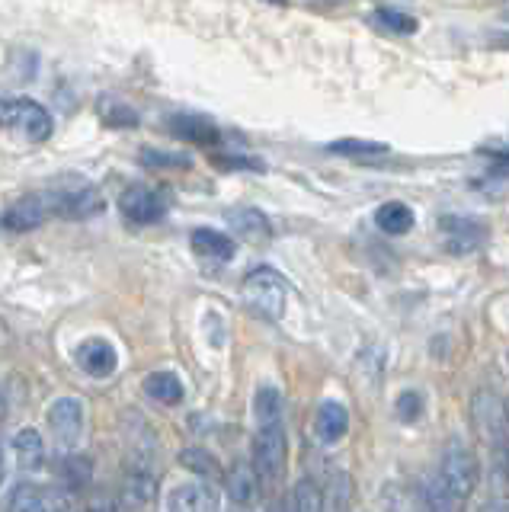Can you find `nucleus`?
Wrapping results in <instances>:
<instances>
[{
	"label": "nucleus",
	"instance_id": "12",
	"mask_svg": "<svg viewBox=\"0 0 509 512\" xmlns=\"http://www.w3.org/2000/svg\"><path fill=\"white\" fill-rule=\"evenodd\" d=\"M52 199H45V196H23L13 202L7 212H4V228L13 231V234H23V231H33L39 228V224L49 218L52 212Z\"/></svg>",
	"mask_w": 509,
	"mask_h": 512
},
{
	"label": "nucleus",
	"instance_id": "2",
	"mask_svg": "<svg viewBox=\"0 0 509 512\" xmlns=\"http://www.w3.org/2000/svg\"><path fill=\"white\" fill-rule=\"evenodd\" d=\"M0 128L26 141H49L55 132L52 112L29 96H7L0 100Z\"/></svg>",
	"mask_w": 509,
	"mask_h": 512
},
{
	"label": "nucleus",
	"instance_id": "21",
	"mask_svg": "<svg viewBox=\"0 0 509 512\" xmlns=\"http://www.w3.org/2000/svg\"><path fill=\"white\" fill-rule=\"evenodd\" d=\"M375 224L385 234H407L413 228V212H410V205L404 202H385V205H378V212H375Z\"/></svg>",
	"mask_w": 509,
	"mask_h": 512
},
{
	"label": "nucleus",
	"instance_id": "28",
	"mask_svg": "<svg viewBox=\"0 0 509 512\" xmlns=\"http://www.w3.org/2000/svg\"><path fill=\"white\" fill-rule=\"evenodd\" d=\"M180 464L186 471H193V474H199V477H209V474H215L218 471V458L212 455V452H205V448H183L180 452Z\"/></svg>",
	"mask_w": 509,
	"mask_h": 512
},
{
	"label": "nucleus",
	"instance_id": "5",
	"mask_svg": "<svg viewBox=\"0 0 509 512\" xmlns=\"http://www.w3.org/2000/svg\"><path fill=\"white\" fill-rule=\"evenodd\" d=\"M84 426H87V413L77 397H58L49 407V432L61 452H74V448L81 445Z\"/></svg>",
	"mask_w": 509,
	"mask_h": 512
},
{
	"label": "nucleus",
	"instance_id": "25",
	"mask_svg": "<svg viewBox=\"0 0 509 512\" xmlns=\"http://www.w3.org/2000/svg\"><path fill=\"white\" fill-rule=\"evenodd\" d=\"M97 112H100L103 125H109V128H135L138 125V112L129 103L116 100V96H103Z\"/></svg>",
	"mask_w": 509,
	"mask_h": 512
},
{
	"label": "nucleus",
	"instance_id": "4",
	"mask_svg": "<svg viewBox=\"0 0 509 512\" xmlns=\"http://www.w3.org/2000/svg\"><path fill=\"white\" fill-rule=\"evenodd\" d=\"M436 477L442 480V487L461 503V500H468V496L477 490V480H481V464H477V458L468 452V448L452 445L449 452L442 455V464H439Z\"/></svg>",
	"mask_w": 509,
	"mask_h": 512
},
{
	"label": "nucleus",
	"instance_id": "37",
	"mask_svg": "<svg viewBox=\"0 0 509 512\" xmlns=\"http://www.w3.org/2000/svg\"><path fill=\"white\" fill-rule=\"evenodd\" d=\"M506 359H509V356H506Z\"/></svg>",
	"mask_w": 509,
	"mask_h": 512
},
{
	"label": "nucleus",
	"instance_id": "19",
	"mask_svg": "<svg viewBox=\"0 0 509 512\" xmlns=\"http://www.w3.org/2000/svg\"><path fill=\"white\" fill-rule=\"evenodd\" d=\"M145 394L154 397L157 404H164V407H177L186 391H183L180 375H173V372H151L145 378Z\"/></svg>",
	"mask_w": 509,
	"mask_h": 512
},
{
	"label": "nucleus",
	"instance_id": "36",
	"mask_svg": "<svg viewBox=\"0 0 509 512\" xmlns=\"http://www.w3.org/2000/svg\"><path fill=\"white\" fill-rule=\"evenodd\" d=\"M503 413H506V423H509V397H506V404H503Z\"/></svg>",
	"mask_w": 509,
	"mask_h": 512
},
{
	"label": "nucleus",
	"instance_id": "29",
	"mask_svg": "<svg viewBox=\"0 0 509 512\" xmlns=\"http://www.w3.org/2000/svg\"><path fill=\"white\" fill-rule=\"evenodd\" d=\"M327 151H333V154H346V157H375V154H388V144L346 138V141H333V144H327Z\"/></svg>",
	"mask_w": 509,
	"mask_h": 512
},
{
	"label": "nucleus",
	"instance_id": "26",
	"mask_svg": "<svg viewBox=\"0 0 509 512\" xmlns=\"http://www.w3.org/2000/svg\"><path fill=\"white\" fill-rule=\"evenodd\" d=\"M327 503H324V490L314 484L311 477L298 480V484L292 487V500H289V509L295 512H321Z\"/></svg>",
	"mask_w": 509,
	"mask_h": 512
},
{
	"label": "nucleus",
	"instance_id": "24",
	"mask_svg": "<svg viewBox=\"0 0 509 512\" xmlns=\"http://www.w3.org/2000/svg\"><path fill=\"white\" fill-rule=\"evenodd\" d=\"M55 474H58L61 484H65L68 493H77V490H81V487L87 484V480H90V461H87V458H74V455L58 458Z\"/></svg>",
	"mask_w": 509,
	"mask_h": 512
},
{
	"label": "nucleus",
	"instance_id": "27",
	"mask_svg": "<svg viewBox=\"0 0 509 512\" xmlns=\"http://www.w3.org/2000/svg\"><path fill=\"white\" fill-rule=\"evenodd\" d=\"M372 23L381 26V29H388V32H397V36H413V32H417V26H420L410 13L391 10V7L375 10V13H372Z\"/></svg>",
	"mask_w": 509,
	"mask_h": 512
},
{
	"label": "nucleus",
	"instance_id": "30",
	"mask_svg": "<svg viewBox=\"0 0 509 512\" xmlns=\"http://www.w3.org/2000/svg\"><path fill=\"white\" fill-rule=\"evenodd\" d=\"M397 420L401 423H417L420 416H423V394L420 391H404L401 397H397Z\"/></svg>",
	"mask_w": 509,
	"mask_h": 512
},
{
	"label": "nucleus",
	"instance_id": "1",
	"mask_svg": "<svg viewBox=\"0 0 509 512\" xmlns=\"http://www.w3.org/2000/svg\"><path fill=\"white\" fill-rule=\"evenodd\" d=\"M285 461H289V439H285L282 423L257 426L250 448V464L260 477V487H279L285 477Z\"/></svg>",
	"mask_w": 509,
	"mask_h": 512
},
{
	"label": "nucleus",
	"instance_id": "22",
	"mask_svg": "<svg viewBox=\"0 0 509 512\" xmlns=\"http://www.w3.org/2000/svg\"><path fill=\"white\" fill-rule=\"evenodd\" d=\"M231 228L250 240H266L273 234V224L260 208H237V212H231Z\"/></svg>",
	"mask_w": 509,
	"mask_h": 512
},
{
	"label": "nucleus",
	"instance_id": "20",
	"mask_svg": "<svg viewBox=\"0 0 509 512\" xmlns=\"http://www.w3.org/2000/svg\"><path fill=\"white\" fill-rule=\"evenodd\" d=\"M157 500V474L148 468H135L125 480V503L129 506H154Z\"/></svg>",
	"mask_w": 509,
	"mask_h": 512
},
{
	"label": "nucleus",
	"instance_id": "8",
	"mask_svg": "<svg viewBox=\"0 0 509 512\" xmlns=\"http://www.w3.org/2000/svg\"><path fill=\"white\" fill-rule=\"evenodd\" d=\"M10 512H49V509H68L74 506L68 496H58V490H42L36 484H13L7 493V503Z\"/></svg>",
	"mask_w": 509,
	"mask_h": 512
},
{
	"label": "nucleus",
	"instance_id": "10",
	"mask_svg": "<svg viewBox=\"0 0 509 512\" xmlns=\"http://www.w3.org/2000/svg\"><path fill=\"white\" fill-rule=\"evenodd\" d=\"M167 506L173 512H215L221 509V493L205 484V480H193V484L173 487L167 496Z\"/></svg>",
	"mask_w": 509,
	"mask_h": 512
},
{
	"label": "nucleus",
	"instance_id": "9",
	"mask_svg": "<svg viewBox=\"0 0 509 512\" xmlns=\"http://www.w3.org/2000/svg\"><path fill=\"white\" fill-rule=\"evenodd\" d=\"M77 365H81V372L90 375V378H109L119 368V352L116 346L103 340V336H93V340H84L77 346Z\"/></svg>",
	"mask_w": 509,
	"mask_h": 512
},
{
	"label": "nucleus",
	"instance_id": "33",
	"mask_svg": "<svg viewBox=\"0 0 509 512\" xmlns=\"http://www.w3.org/2000/svg\"><path fill=\"white\" fill-rule=\"evenodd\" d=\"M493 154V160H500V164H506L509 167V148H500V151H490Z\"/></svg>",
	"mask_w": 509,
	"mask_h": 512
},
{
	"label": "nucleus",
	"instance_id": "14",
	"mask_svg": "<svg viewBox=\"0 0 509 512\" xmlns=\"http://www.w3.org/2000/svg\"><path fill=\"white\" fill-rule=\"evenodd\" d=\"M225 487H228V496H231L234 506H253L260 496V477H257V471H253V464L237 461L225 474Z\"/></svg>",
	"mask_w": 509,
	"mask_h": 512
},
{
	"label": "nucleus",
	"instance_id": "23",
	"mask_svg": "<svg viewBox=\"0 0 509 512\" xmlns=\"http://www.w3.org/2000/svg\"><path fill=\"white\" fill-rule=\"evenodd\" d=\"M253 416H257V426L263 423H282V394L276 384H263L253 394Z\"/></svg>",
	"mask_w": 509,
	"mask_h": 512
},
{
	"label": "nucleus",
	"instance_id": "31",
	"mask_svg": "<svg viewBox=\"0 0 509 512\" xmlns=\"http://www.w3.org/2000/svg\"><path fill=\"white\" fill-rule=\"evenodd\" d=\"M423 496H426V506L429 509H455L458 506V500L442 487V480L439 477H433L429 484L423 487Z\"/></svg>",
	"mask_w": 509,
	"mask_h": 512
},
{
	"label": "nucleus",
	"instance_id": "32",
	"mask_svg": "<svg viewBox=\"0 0 509 512\" xmlns=\"http://www.w3.org/2000/svg\"><path fill=\"white\" fill-rule=\"evenodd\" d=\"M141 164H148V167H189V160H180L177 154L141 151Z\"/></svg>",
	"mask_w": 509,
	"mask_h": 512
},
{
	"label": "nucleus",
	"instance_id": "7",
	"mask_svg": "<svg viewBox=\"0 0 509 512\" xmlns=\"http://www.w3.org/2000/svg\"><path fill=\"white\" fill-rule=\"evenodd\" d=\"M119 208H122V215L135 221V224H154V221H161L167 215V196L161 189H151V186H129L122 192V199H119Z\"/></svg>",
	"mask_w": 509,
	"mask_h": 512
},
{
	"label": "nucleus",
	"instance_id": "15",
	"mask_svg": "<svg viewBox=\"0 0 509 512\" xmlns=\"http://www.w3.org/2000/svg\"><path fill=\"white\" fill-rule=\"evenodd\" d=\"M346 429H349V413H346V407L337 404V400H324V404L317 407V416H314L317 439L333 445V442H340L346 436Z\"/></svg>",
	"mask_w": 509,
	"mask_h": 512
},
{
	"label": "nucleus",
	"instance_id": "11",
	"mask_svg": "<svg viewBox=\"0 0 509 512\" xmlns=\"http://www.w3.org/2000/svg\"><path fill=\"white\" fill-rule=\"evenodd\" d=\"M442 234L449 253H474L487 240V224L477 218H442Z\"/></svg>",
	"mask_w": 509,
	"mask_h": 512
},
{
	"label": "nucleus",
	"instance_id": "34",
	"mask_svg": "<svg viewBox=\"0 0 509 512\" xmlns=\"http://www.w3.org/2000/svg\"><path fill=\"white\" fill-rule=\"evenodd\" d=\"M4 416H7V394L0 388V423H4Z\"/></svg>",
	"mask_w": 509,
	"mask_h": 512
},
{
	"label": "nucleus",
	"instance_id": "18",
	"mask_svg": "<svg viewBox=\"0 0 509 512\" xmlns=\"http://www.w3.org/2000/svg\"><path fill=\"white\" fill-rule=\"evenodd\" d=\"M55 208H58V215H65V218H90L103 212V196L93 189H77L55 199Z\"/></svg>",
	"mask_w": 509,
	"mask_h": 512
},
{
	"label": "nucleus",
	"instance_id": "3",
	"mask_svg": "<svg viewBox=\"0 0 509 512\" xmlns=\"http://www.w3.org/2000/svg\"><path fill=\"white\" fill-rule=\"evenodd\" d=\"M244 298L257 314L279 320L285 311V298H289V282H285L276 269L260 266L244 276Z\"/></svg>",
	"mask_w": 509,
	"mask_h": 512
},
{
	"label": "nucleus",
	"instance_id": "6",
	"mask_svg": "<svg viewBox=\"0 0 509 512\" xmlns=\"http://www.w3.org/2000/svg\"><path fill=\"white\" fill-rule=\"evenodd\" d=\"M474 426L481 432V439L490 442L493 448H503L509 439V423H506V413H503V400L493 394V391H477L474 397Z\"/></svg>",
	"mask_w": 509,
	"mask_h": 512
},
{
	"label": "nucleus",
	"instance_id": "13",
	"mask_svg": "<svg viewBox=\"0 0 509 512\" xmlns=\"http://www.w3.org/2000/svg\"><path fill=\"white\" fill-rule=\"evenodd\" d=\"M189 247H193V253L199 256V260H209V263H231L234 253H237V244L221 234L215 228H196L193 234H189Z\"/></svg>",
	"mask_w": 509,
	"mask_h": 512
},
{
	"label": "nucleus",
	"instance_id": "35",
	"mask_svg": "<svg viewBox=\"0 0 509 512\" xmlns=\"http://www.w3.org/2000/svg\"><path fill=\"white\" fill-rule=\"evenodd\" d=\"M4 468H7V464H4V448H0V480H4Z\"/></svg>",
	"mask_w": 509,
	"mask_h": 512
},
{
	"label": "nucleus",
	"instance_id": "16",
	"mask_svg": "<svg viewBox=\"0 0 509 512\" xmlns=\"http://www.w3.org/2000/svg\"><path fill=\"white\" fill-rule=\"evenodd\" d=\"M167 125H170V132L177 135V138L193 141V144H215V141H221L218 125L212 119H205V116H170Z\"/></svg>",
	"mask_w": 509,
	"mask_h": 512
},
{
	"label": "nucleus",
	"instance_id": "17",
	"mask_svg": "<svg viewBox=\"0 0 509 512\" xmlns=\"http://www.w3.org/2000/svg\"><path fill=\"white\" fill-rule=\"evenodd\" d=\"M13 455H17L20 468L23 471H39L45 464V442H42V432L26 426L13 436Z\"/></svg>",
	"mask_w": 509,
	"mask_h": 512
}]
</instances>
